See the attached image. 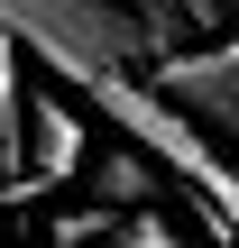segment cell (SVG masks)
<instances>
[{
  "label": "cell",
  "instance_id": "cell-1",
  "mask_svg": "<svg viewBox=\"0 0 239 248\" xmlns=\"http://www.w3.org/2000/svg\"><path fill=\"white\" fill-rule=\"evenodd\" d=\"M0 37H18L74 92H92L101 74H157L166 55L129 0H0Z\"/></svg>",
  "mask_w": 239,
  "mask_h": 248
},
{
  "label": "cell",
  "instance_id": "cell-2",
  "mask_svg": "<svg viewBox=\"0 0 239 248\" xmlns=\"http://www.w3.org/2000/svg\"><path fill=\"white\" fill-rule=\"evenodd\" d=\"M83 101H92V110H101V120H111L129 147H147L166 175H184V184L203 193V212L221 221V239H239V166L212 147V138H203V120H193V110H175V101H166L147 74H101Z\"/></svg>",
  "mask_w": 239,
  "mask_h": 248
},
{
  "label": "cell",
  "instance_id": "cell-3",
  "mask_svg": "<svg viewBox=\"0 0 239 248\" xmlns=\"http://www.w3.org/2000/svg\"><path fill=\"white\" fill-rule=\"evenodd\" d=\"M147 83H157L175 110H193L203 138L239 166V37H221V46H184V55H157Z\"/></svg>",
  "mask_w": 239,
  "mask_h": 248
},
{
  "label": "cell",
  "instance_id": "cell-4",
  "mask_svg": "<svg viewBox=\"0 0 239 248\" xmlns=\"http://www.w3.org/2000/svg\"><path fill=\"white\" fill-rule=\"evenodd\" d=\"M83 166V120L64 101H28V175L37 184H64Z\"/></svg>",
  "mask_w": 239,
  "mask_h": 248
},
{
  "label": "cell",
  "instance_id": "cell-5",
  "mask_svg": "<svg viewBox=\"0 0 239 248\" xmlns=\"http://www.w3.org/2000/svg\"><path fill=\"white\" fill-rule=\"evenodd\" d=\"M166 184H157V156L147 147H111V156H92V202H111V212H138V202H157Z\"/></svg>",
  "mask_w": 239,
  "mask_h": 248
},
{
  "label": "cell",
  "instance_id": "cell-6",
  "mask_svg": "<svg viewBox=\"0 0 239 248\" xmlns=\"http://www.w3.org/2000/svg\"><path fill=\"white\" fill-rule=\"evenodd\" d=\"M111 230H120L111 202H92V212H55V221H46V239H55V248H101Z\"/></svg>",
  "mask_w": 239,
  "mask_h": 248
},
{
  "label": "cell",
  "instance_id": "cell-7",
  "mask_svg": "<svg viewBox=\"0 0 239 248\" xmlns=\"http://www.w3.org/2000/svg\"><path fill=\"white\" fill-rule=\"evenodd\" d=\"M101 248H193V239H184V230H166V221L147 212V221H120V230H111Z\"/></svg>",
  "mask_w": 239,
  "mask_h": 248
},
{
  "label": "cell",
  "instance_id": "cell-8",
  "mask_svg": "<svg viewBox=\"0 0 239 248\" xmlns=\"http://www.w3.org/2000/svg\"><path fill=\"white\" fill-rule=\"evenodd\" d=\"M0 248H9V230H0Z\"/></svg>",
  "mask_w": 239,
  "mask_h": 248
},
{
  "label": "cell",
  "instance_id": "cell-9",
  "mask_svg": "<svg viewBox=\"0 0 239 248\" xmlns=\"http://www.w3.org/2000/svg\"><path fill=\"white\" fill-rule=\"evenodd\" d=\"M230 18H239V0H230Z\"/></svg>",
  "mask_w": 239,
  "mask_h": 248
}]
</instances>
